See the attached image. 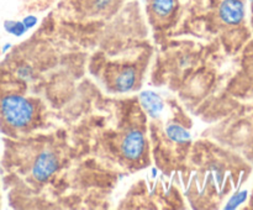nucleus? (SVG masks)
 Returning a JSON list of instances; mask_svg holds the SVG:
<instances>
[{"instance_id": "7ed1b4c3", "label": "nucleus", "mask_w": 253, "mask_h": 210, "mask_svg": "<svg viewBox=\"0 0 253 210\" xmlns=\"http://www.w3.org/2000/svg\"><path fill=\"white\" fill-rule=\"evenodd\" d=\"M215 15L222 24L234 26L245 17V4L242 0H217L215 1Z\"/></svg>"}, {"instance_id": "20e7f679", "label": "nucleus", "mask_w": 253, "mask_h": 210, "mask_svg": "<svg viewBox=\"0 0 253 210\" xmlns=\"http://www.w3.org/2000/svg\"><path fill=\"white\" fill-rule=\"evenodd\" d=\"M246 199V192H242V193H237L236 195H235V197H232V199L230 200V203H229V205H227L226 208H235V207H237V205L240 204V203H242L244 202V200Z\"/></svg>"}, {"instance_id": "f03ea898", "label": "nucleus", "mask_w": 253, "mask_h": 210, "mask_svg": "<svg viewBox=\"0 0 253 210\" xmlns=\"http://www.w3.org/2000/svg\"><path fill=\"white\" fill-rule=\"evenodd\" d=\"M146 15L160 41L185 16V0H145Z\"/></svg>"}, {"instance_id": "39448f33", "label": "nucleus", "mask_w": 253, "mask_h": 210, "mask_svg": "<svg viewBox=\"0 0 253 210\" xmlns=\"http://www.w3.org/2000/svg\"><path fill=\"white\" fill-rule=\"evenodd\" d=\"M0 207H1V194H0Z\"/></svg>"}, {"instance_id": "f257e3e1", "label": "nucleus", "mask_w": 253, "mask_h": 210, "mask_svg": "<svg viewBox=\"0 0 253 210\" xmlns=\"http://www.w3.org/2000/svg\"><path fill=\"white\" fill-rule=\"evenodd\" d=\"M127 0H62L58 20L81 27L104 26L125 7Z\"/></svg>"}]
</instances>
